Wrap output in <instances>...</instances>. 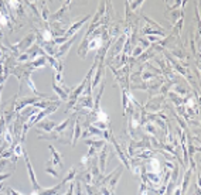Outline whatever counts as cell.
Returning a JSON list of instances; mask_svg holds the SVG:
<instances>
[{
  "label": "cell",
  "mask_w": 201,
  "mask_h": 195,
  "mask_svg": "<svg viewBox=\"0 0 201 195\" xmlns=\"http://www.w3.org/2000/svg\"><path fill=\"white\" fill-rule=\"evenodd\" d=\"M10 194H12V195H20V194H17L16 191H10Z\"/></svg>",
  "instance_id": "6da1fadb"
}]
</instances>
